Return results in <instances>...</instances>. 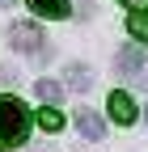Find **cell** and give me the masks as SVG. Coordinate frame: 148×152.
Segmentation results:
<instances>
[{
  "label": "cell",
  "instance_id": "3957f363",
  "mask_svg": "<svg viewBox=\"0 0 148 152\" xmlns=\"http://www.w3.org/2000/svg\"><path fill=\"white\" fill-rule=\"evenodd\" d=\"M76 131H81L85 140H93V144H97V140L106 135V123H102V114H97V110H85V106H81V110H76Z\"/></svg>",
  "mask_w": 148,
  "mask_h": 152
},
{
  "label": "cell",
  "instance_id": "277c9868",
  "mask_svg": "<svg viewBox=\"0 0 148 152\" xmlns=\"http://www.w3.org/2000/svg\"><path fill=\"white\" fill-rule=\"evenodd\" d=\"M114 68H119L123 76H136V80H140V76H144V51H140V47H123V51L114 55Z\"/></svg>",
  "mask_w": 148,
  "mask_h": 152
},
{
  "label": "cell",
  "instance_id": "8fae6325",
  "mask_svg": "<svg viewBox=\"0 0 148 152\" xmlns=\"http://www.w3.org/2000/svg\"><path fill=\"white\" fill-rule=\"evenodd\" d=\"M123 4H127V9H136V13H144V9H148V0H123Z\"/></svg>",
  "mask_w": 148,
  "mask_h": 152
},
{
  "label": "cell",
  "instance_id": "4fadbf2b",
  "mask_svg": "<svg viewBox=\"0 0 148 152\" xmlns=\"http://www.w3.org/2000/svg\"><path fill=\"white\" fill-rule=\"evenodd\" d=\"M144 118H148V110H144Z\"/></svg>",
  "mask_w": 148,
  "mask_h": 152
},
{
  "label": "cell",
  "instance_id": "ba28073f",
  "mask_svg": "<svg viewBox=\"0 0 148 152\" xmlns=\"http://www.w3.org/2000/svg\"><path fill=\"white\" fill-rule=\"evenodd\" d=\"M34 93H38V97H42V106H55V102L64 97V89H59V80H38V85H34Z\"/></svg>",
  "mask_w": 148,
  "mask_h": 152
},
{
  "label": "cell",
  "instance_id": "7c38bea8",
  "mask_svg": "<svg viewBox=\"0 0 148 152\" xmlns=\"http://www.w3.org/2000/svg\"><path fill=\"white\" fill-rule=\"evenodd\" d=\"M4 4H9V0H0V9H4Z\"/></svg>",
  "mask_w": 148,
  "mask_h": 152
},
{
  "label": "cell",
  "instance_id": "5b68a950",
  "mask_svg": "<svg viewBox=\"0 0 148 152\" xmlns=\"http://www.w3.org/2000/svg\"><path fill=\"white\" fill-rule=\"evenodd\" d=\"M110 118H114V123H136V102H131V93H110Z\"/></svg>",
  "mask_w": 148,
  "mask_h": 152
},
{
  "label": "cell",
  "instance_id": "30bf717a",
  "mask_svg": "<svg viewBox=\"0 0 148 152\" xmlns=\"http://www.w3.org/2000/svg\"><path fill=\"white\" fill-rule=\"evenodd\" d=\"M127 30H131V38L148 42V13H131V17H127Z\"/></svg>",
  "mask_w": 148,
  "mask_h": 152
},
{
  "label": "cell",
  "instance_id": "7a4b0ae2",
  "mask_svg": "<svg viewBox=\"0 0 148 152\" xmlns=\"http://www.w3.org/2000/svg\"><path fill=\"white\" fill-rule=\"evenodd\" d=\"M9 42H13L17 51H26V55H38V51L47 47V34L34 26V21H13V26H9Z\"/></svg>",
  "mask_w": 148,
  "mask_h": 152
},
{
  "label": "cell",
  "instance_id": "6da1fadb",
  "mask_svg": "<svg viewBox=\"0 0 148 152\" xmlns=\"http://www.w3.org/2000/svg\"><path fill=\"white\" fill-rule=\"evenodd\" d=\"M26 135H30V110L17 97H0V144L17 148L26 144Z\"/></svg>",
  "mask_w": 148,
  "mask_h": 152
},
{
  "label": "cell",
  "instance_id": "52a82bcc",
  "mask_svg": "<svg viewBox=\"0 0 148 152\" xmlns=\"http://www.w3.org/2000/svg\"><path fill=\"white\" fill-rule=\"evenodd\" d=\"M64 76H68V85H72V89H81V93L93 85V72H89L85 64H68V72H64Z\"/></svg>",
  "mask_w": 148,
  "mask_h": 152
},
{
  "label": "cell",
  "instance_id": "9c48e42d",
  "mask_svg": "<svg viewBox=\"0 0 148 152\" xmlns=\"http://www.w3.org/2000/svg\"><path fill=\"white\" fill-rule=\"evenodd\" d=\"M38 127H42V131H59V127H64V114L55 110V106H42V110H38Z\"/></svg>",
  "mask_w": 148,
  "mask_h": 152
},
{
  "label": "cell",
  "instance_id": "8992f818",
  "mask_svg": "<svg viewBox=\"0 0 148 152\" xmlns=\"http://www.w3.org/2000/svg\"><path fill=\"white\" fill-rule=\"evenodd\" d=\"M38 17H68V0H26Z\"/></svg>",
  "mask_w": 148,
  "mask_h": 152
}]
</instances>
